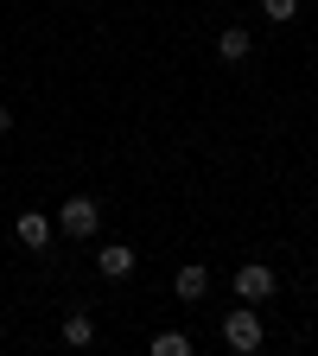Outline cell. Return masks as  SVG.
Here are the masks:
<instances>
[{"instance_id":"cell-1","label":"cell","mask_w":318,"mask_h":356,"mask_svg":"<svg viewBox=\"0 0 318 356\" xmlns=\"http://www.w3.org/2000/svg\"><path fill=\"white\" fill-rule=\"evenodd\" d=\"M223 343L230 350H261V318H255V305H242V312H230V318H223Z\"/></svg>"},{"instance_id":"cell-2","label":"cell","mask_w":318,"mask_h":356,"mask_svg":"<svg viewBox=\"0 0 318 356\" xmlns=\"http://www.w3.org/2000/svg\"><path fill=\"white\" fill-rule=\"evenodd\" d=\"M236 293H242V305H261V299H274V267H261V261H242V267H236Z\"/></svg>"},{"instance_id":"cell-3","label":"cell","mask_w":318,"mask_h":356,"mask_svg":"<svg viewBox=\"0 0 318 356\" xmlns=\"http://www.w3.org/2000/svg\"><path fill=\"white\" fill-rule=\"evenodd\" d=\"M96 197H64V210H58V222H64V236H96Z\"/></svg>"},{"instance_id":"cell-4","label":"cell","mask_w":318,"mask_h":356,"mask_svg":"<svg viewBox=\"0 0 318 356\" xmlns=\"http://www.w3.org/2000/svg\"><path fill=\"white\" fill-rule=\"evenodd\" d=\"M26 248H45V242H51V216H45V210H26L19 216V229H13Z\"/></svg>"},{"instance_id":"cell-5","label":"cell","mask_w":318,"mask_h":356,"mask_svg":"<svg viewBox=\"0 0 318 356\" xmlns=\"http://www.w3.org/2000/svg\"><path fill=\"white\" fill-rule=\"evenodd\" d=\"M102 274H109V280H127V274H134V248H127V242H109V248H102Z\"/></svg>"},{"instance_id":"cell-6","label":"cell","mask_w":318,"mask_h":356,"mask_svg":"<svg viewBox=\"0 0 318 356\" xmlns=\"http://www.w3.org/2000/svg\"><path fill=\"white\" fill-rule=\"evenodd\" d=\"M204 293H210V267H198V261L178 267V299H204Z\"/></svg>"},{"instance_id":"cell-7","label":"cell","mask_w":318,"mask_h":356,"mask_svg":"<svg viewBox=\"0 0 318 356\" xmlns=\"http://www.w3.org/2000/svg\"><path fill=\"white\" fill-rule=\"evenodd\" d=\"M216 58H223V64H242V58H248V32H242V26H230V32L216 38Z\"/></svg>"},{"instance_id":"cell-8","label":"cell","mask_w":318,"mask_h":356,"mask_svg":"<svg viewBox=\"0 0 318 356\" xmlns=\"http://www.w3.org/2000/svg\"><path fill=\"white\" fill-rule=\"evenodd\" d=\"M89 337H96V325H89L83 312H70V318H64V343H70V350H83Z\"/></svg>"},{"instance_id":"cell-9","label":"cell","mask_w":318,"mask_h":356,"mask_svg":"<svg viewBox=\"0 0 318 356\" xmlns=\"http://www.w3.org/2000/svg\"><path fill=\"white\" fill-rule=\"evenodd\" d=\"M153 356H191V337L185 331H159L153 337Z\"/></svg>"},{"instance_id":"cell-10","label":"cell","mask_w":318,"mask_h":356,"mask_svg":"<svg viewBox=\"0 0 318 356\" xmlns=\"http://www.w3.org/2000/svg\"><path fill=\"white\" fill-rule=\"evenodd\" d=\"M261 13H267V19H280V26H287V19L299 13V0H261Z\"/></svg>"},{"instance_id":"cell-11","label":"cell","mask_w":318,"mask_h":356,"mask_svg":"<svg viewBox=\"0 0 318 356\" xmlns=\"http://www.w3.org/2000/svg\"><path fill=\"white\" fill-rule=\"evenodd\" d=\"M7 127H13V108H0V134H7Z\"/></svg>"}]
</instances>
